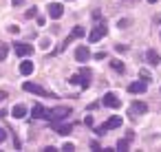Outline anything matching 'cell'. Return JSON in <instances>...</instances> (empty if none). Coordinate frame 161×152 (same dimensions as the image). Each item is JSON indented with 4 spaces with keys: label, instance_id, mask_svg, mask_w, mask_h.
Here are the masks:
<instances>
[{
    "label": "cell",
    "instance_id": "obj_2",
    "mask_svg": "<svg viewBox=\"0 0 161 152\" xmlns=\"http://www.w3.org/2000/svg\"><path fill=\"white\" fill-rule=\"evenodd\" d=\"M106 33H108V29H106V22L102 20V22H97L95 29L88 33V42H99L102 38H106Z\"/></svg>",
    "mask_w": 161,
    "mask_h": 152
},
{
    "label": "cell",
    "instance_id": "obj_22",
    "mask_svg": "<svg viewBox=\"0 0 161 152\" xmlns=\"http://www.w3.org/2000/svg\"><path fill=\"white\" fill-rule=\"evenodd\" d=\"M40 46H42V49H49V46H51V40H49V38H42V40H40Z\"/></svg>",
    "mask_w": 161,
    "mask_h": 152
},
{
    "label": "cell",
    "instance_id": "obj_31",
    "mask_svg": "<svg viewBox=\"0 0 161 152\" xmlns=\"http://www.w3.org/2000/svg\"><path fill=\"white\" fill-rule=\"evenodd\" d=\"M148 3H152V5H154V3H157V0H148Z\"/></svg>",
    "mask_w": 161,
    "mask_h": 152
},
{
    "label": "cell",
    "instance_id": "obj_20",
    "mask_svg": "<svg viewBox=\"0 0 161 152\" xmlns=\"http://www.w3.org/2000/svg\"><path fill=\"white\" fill-rule=\"evenodd\" d=\"M7 53H9V46H7V44H3V46H0V62L7 60Z\"/></svg>",
    "mask_w": 161,
    "mask_h": 152
},
{
    "label": "cell",
    "instance_id": "obj_11",
    "mask_svg": "<svg viewBox=\"0 0 161 152\" xmlns=\"http://www.w3.org/2000/svg\"><path fill=\"white\" fill-rule=\"evenodd\" d=\"M51 126H53V130H55L58 134H62V137H66V134L73 130V126H71V123H66V126H60L58 121H51Z\"/></svg>",
    "mask_w": 161,
    "mask_h": 152
},
{
    "label": "cell",
    "instance_id": "obj_4",
    "mask_svg": "<svg viewBox=\"0 0 161 152\" xmlns=\"http://www.w3.org/2000/svg\"><path fill=\"white\" fill-rule=\"evenodd\" d=\"M119 126H121V117H117V115H115V117H110L106 123L97 126V128H95V132H97V134H104V132H108V130H113V128H119Z\"/></svg>",
    "mask_w": 161,
    "mask_h": 152
},
{
    "label": "cell",
    "instance_id": "obj_25",
    "mask_svg": "<svg viewBox=\"0 0 161 152\" xmlns=\"http://www.w3.org/2000/svg\"><path fill=\"white\" fill-rule=\"evenodd\" d=\"M62 150H66V152H73V150H75V145H73V143H64V145H62Z\"/></svg>",
    "mask_w": 161,
    "mask_h": 152
},
{
    "label": "cell",
    "instance_id": "obj_13",
    "mask_svg": "<svg viewBox=\"0 0 161 152\" xmlns=\"http://www.w3.org/2000/svg\"><path fill=\"white\" fill-rule=\"evenodd\" d=\"M11 115H14V119H22V117L27 115V106L16 104V106H14V110H11Z\"/></svg>",
    "mask_w": 161,
    "mask_h": 152
},
{
    "label": "cell",
    "instance_id": "obj_8",
    "mask_svg": "<svg viewBox=\"0 0 161 152\" xmlns=\"http://www.w3.org/2000/svg\"><path fill=\"white\" fill-rule=\"evenodd\" d=\"M77 38H84V27H73V31H71V33H69V38L64 40V44L69 46V44H71V42H75Z\"/></svg>",
    "mask_w": 161,
    "mask_h": 152
},
{
    "label": "cell",
    "instance_id": "obj_28",
    "mask_svg": "<svg viewBox=\"0 0 161 152\" xmlns=\"http://www.w3.org/2000/svg\"><path fill=\"white\" fill-rule=\"evenodd\" d=\"M104 57H106V53H104V51H99V53H95V60H104Z\"/></svg>",
    "mask_w": 161,
    "mask_h": 152
},
{
    "label": "cell",
    "instance_id": "obj_3",
    "mask_svg": "<svg viewBox=\"0 0 161 152\" xmlns=\"http://www.w3.org/2000/svg\"><path fill=\"white\" fill-rule=\"evenodd\" d=\"M22 90L33 93V95H38V97H53V93L44 90L42 86H38V84H33V82H25V84H22Z\"/></svg>",
    "mask_w": 161,
    "mask_h": 152
},
{
    "label": "cell",
    "instance_id": "obj_7",
    "mask_svg": "<svg viewBox=\"0 0 161 152\" xmlns=\"http://www.w3.org/2000/svg\"><path fill=\"white\" fill-rule=\"evenodd\" d=\"M146 112H148V106H146L143 101H132V104H130V115H132V117L146 115Z\"/></svg>",
    "mask_w": 161,
    "mask_h": 152
},
{
    "label": "cell",
    "instance_id": "obj_15",
    "mask_svg": "<svg viewBox=\"0 0 161 152\" xmlns=\"http://www.w3.org/2000/svg\"><path fill=\"white\" fill-rule=\"evenodd\" d=\"M20 73H22V75H31V73H33V62H31V60H25V62L20 64Z\"/></svg>",
    "mask_w": 161,
    "mask_h": 152
},
{
    "label": "cell",
    "instance_id": "obj_27",
    "mask_svg": "<svg viewBox=\"0 0 161 152\" xmlns=\"http://www.w3.org/2000/svg\"><path fill=\"white\" fill-rule=\"evenodd\" d=\"M5 141H7V132L0 128V143H5Z\"/></svg>",
    "mask_w": 161,
    "mask_h": 152
},
{
    "label": "cell",
    "instance_id": "obj_12",
    "mask_svg": "<svg viewBox=\"0 0 161 152\" xmlns=\"http://www.w3.org/2000/svg\"><path fill=\"white\" fill-rule=\"evenodd\" d=\"M128 90L132 93V95H141V93H146V82H132L130 86H128Z\"/></svg>",
    "mask_w": 161,
    "mask_h": 152
},
{
    "label": "cell",
    "instance_id": "obj_10",
    "mask_svg": "<svg viewBox=\"0 0 161 152\" xmlns=\"http://www.w3.org/2000/svg\"><path fill=\"white\" fill-rule=\"evenodd\" d=\"M75 60H77V62H86V60H91V51H88V46H77V49H75Z\"/></svg>",
    "mask_w": 161,
    "mask_h": 152
},
{
    "label": "cell",
    "instance_id": "obj_9",
    "mask_svg": "<svg viewBox=\"0 0 161 152\" xmlns=\"http://www.w3.org/2000/svg\"><path fill=\"white\" fill-rule=\"evenodd\" d=\"M31 53H33V46H31V44H25V42H18V44H16V55L27 57V55H31Z\"/></svg>",
    "mask_w": 161,
    "mask_h": 152
},
{
    "label": "cell",
    "instance_id": "obj_26",
    "mask_svg": "<svg viewBox=\"0 0 161 152\" xmlns=\"http://www.w3.org/2000/svg\"><path fill=\"white\" fill-rule=\"evenodd\" d=\"M25 3H27V0H11V5H14V7H22Z\"/></svg>",
    "mask_w": 161,
    "mask_h": 152
},
{
    "label": "cell",
    "instance_id": "obj_19",
    "mask_svg": "<svg viewBox=\"0 0 161 152\" xmlns=\"http://www.w3.org/2000/svg\"><path fill=\"white\" fill-rule=\"evenodd\" d=\"M130 24H132L130 18H121V20H117V27H119V29H128Z\"/></svg>",
    "mask_w": 161,
    "mask_h": 152
},
{
    "label": "cell",
    "instance_id": "obj_21",
    "mask_svg": "<svg viewBox=\"0 0 161 152\" xmlns=\"http://www.w3.org/2000/svg\"><path fill=\"white\" fill-rule=\"evenodd\" d=\"M7 31H9L11 35H16V33H20V27H16V24H11V27H7Z\"/></svg>",
    "mask_w": 161,
    "mask_h": 152
},
{
    "label": "cell",
    "instance_id": "obj_29",
    "mask_svg": "<svg viewBox=\"0 0 161 152\" xmlns=\"http://www.w3.org/2000/svg\"><path fill=\"white\" fill-rule=\"evenodd\" d=\"M7 99V90H0V101H5Z\"/></svg>",
    "mask_w": 161,
    "mask_h": 152
},
{
    "label": "cell",
    "instance_id": "obj_1",
    "mask_svg": "<svg viewBox=\"0 0 161 152\" xmlns=\"http://www.w3.org/2000/svg\"><path fill=\"white\" fill-rule=\"evenodd\" d=\"M71 112H73V110H71L69 106H55V108L47 110V117H44V119H49V121H62V119H66Z\"/></svg>",
    "mask_w": 161,
    "mask_h": 152
},
{
    "label": "cell",
    "instance_id": "obj_5",
    "mask_svg": "<svg viewBox=\"0 0 161 152\" xmlns=\"http://www.w3.org/2000/svg\"><path fill=\"white\" fill-rule=\"evenodd\" d=\"M102 104L108 106V108H119V106H121V99H119L115 93H106V95L102 97Z\"/></svg>",
    "mask_w": 161,
    "mask_h": 152
},
{
    "label": "cell",
    "instance_id": "obj_23",
    "mask_svg": "<svg viewBox=\"0 0 161 152\" xmlns=\"http://www.w3.org/2000/svg\"><path fill=\"white\" fill-rule=\"evenodd\" d=\"M36 16H38V9H36V7H31V9L27 11V18H36Z\"/></svg>",
    "mask_w": 161,
    "mask_h": 152
},
{
    "label": "cell",
    "instance_id": "obj_17",
    "mask_svg": "<svg viewBox=\"0 0 161 152\" xmlns=\"http://www.w3.org/2000/svg\"><path fill=\"white\" fill-rule=\"evenodd\" d=\"M110 66H113V68H115L117 73H124V71H126L124 62H119V60H113V62H110Z\"/></svg>",
    "mask_w": 161,
    "mask_h": 152
},
{
    "label": "cell",
    "instance_id": "obj_24",
    "mask_svg": "<svg viewBox=\"0 0 161 152\" xmlns=\"http://www.w3.org/2000/svg\"><path fill=\"white\" fill-rule=\"evenodd\" d=\"M139 75H141V79H143V82H150V73H148V71H141Z\"/></svg>",
    "mask_w": 161,
    "mask_h": 152
},
{
    "label": "cell",
    "instance_id": "obj_16",
    "mask_svg": "<svg viewBox=\"0 0 161 152\" xmlns=\"http://www.w3.org/2000/svg\"><path fill=\"white\" fill-rule=\"evenodd\" d=\"M146 57H148V62H150L152 66H157V64H159V60H161L157 51H148V53H146Z\"/></svg>",
    "mask_w": 161,
    "mask_h": 152
},
{
    "label": "cell",
    "instance_id": "obj_14",
    "mask_svg": "<svg viewBox=\"0 0 161 152\" xmlns=\"http://www.w3.org/2000/svg\"><path fill=\"white\" fill-rule=\"evenodd\" d=\"M31 117H36V119H42V117H47V110H44V106L36 104V106L31 108Z\"/></svg>",
    "mask_w": 161,
    "mask_h": 152
},
{
    "label": "cell",
    "instance_id": "obj_30",
    "mask_svg": "<svg viewBox=\"0 0 161 152\" xmlns=\"http://www.w3.org/2000/svg\"><path fill=\"white\" fill-rule=\"evenodd\" d=\"M126 3H137V0H126Z\"/></svg>",
    "mask_w": 161,
    "mask_h": 152
},
{
    "label": "cell",
    "instance_id": "obj_6",
    "mask_svg": "<svg viewBox=\"0 0 161 152\" xmlns=\"http://www.w3.org/2000/svg\"><path fill=\"white\" fill-rule=\"evenodd\" d=\"M62 16H64V7H62L60 3H51V5H49V18L60 20Z\"/></svg>",
    "mask_w": 161,
    "mask_h": 152
},
{
    "label": "cell",
    "instance_id": "obj_18",
    "mask_svg": "<svg viewBox=\"0 0 161 152\" xmlns=\"http://www.w3.org/2000/svg\"><path fill=\"white\" fill-rule=\"evenodd\" d=\"M132 139L130 137H126V139H119L117 141V150H128V143H130Z\"/></svg>",
    "mask_w": 161,
    "mask_h": 152
}]
</instances>
